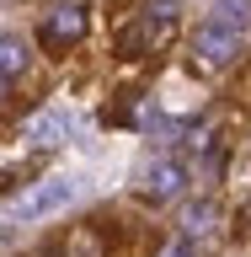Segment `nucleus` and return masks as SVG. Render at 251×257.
<instances>
[{
	"label": "nucleus",
	"instance_id": "nucleus-12",
	"mask_svg": "<svg viewBox=\"0 0 251 257\" xmlns=\"http://www.w3.org/2000/svg\"><path fill=\"white\" fill-rule=\"evenodd\" d=\"M0 96H6V80H0Z\"/></svg>",
	"mask_w": 251,
	"mask_h": 257
},
{
	"label": "nucleus",
	"instance_id": "nucleus-1",
	"mask_svg": "<svg viewBox=\"0 0 251 257\" xmlns=\"http://www.w3.org/2000/svg\"><path fill=\"white\" fill-rule=\"evenodd\" d=\"M171 27H176V0H150V11L134 16V22L118 32V54L139 59V54H150V48H166Z\"/></svg>",
	"mask_w": 251,
	"mask_h": 257
},
{
	"label": "nucleus",
	"instance_id": "nucleus-2",
	"mask_svg": "<svg viewBox=\"0 0 251 257\" xmlns=\"http://www.w3.org/2000/svg\"><path fill=\"white\" fill-rule=\"evenodd\" d=\"M70 204H75V177H43L11 204V214L16 220H48V214H59Z\"/></svg>",
	"mask_w": 251,
	"mask_h": 257
},
{
	"label": "nucleus",
	"instance_id": "nucleus-9",
	"mask_svg": "<svg viewBox=\"0 0 251 257\" xmlns=\"http://www.w3.org/2000/svg\"><path fill=\"white\" fill-rule=\"evenodd\" d=\"M214 22L230 27V32H240L251 22V0H214Z\"/></svg>",
	"mask_w": 251,
	"mask_h": 257
},
{
	"label": "nucleus",
	"instance_id": "nucleus-10",
	"mask_svg": "<svg viewBox=\"0 0 251 257\" xmlns=\"http://www.w3.org/2000/svg\"><path fill=\"white\" fill-rule=\"evenodd\" d=\"M155 257H192V241H187V236H171V241H160Z\"/></svg>",
	"mask_w": 251,
	"mask_h": 257
},
{
	"label": "nucleus",
	"instance_id": "nucleus-4",
	"mask_svg": "<svg viewBox=\"0 0 251 257\" xmlns=\"http://www.w3.org/2000/svg\"><path fill=\"white\" fill-rule=\"evenodd\" d=\"M192 54H198V64H203V70H224V64L240 54V32L219 27V22H208V27H198V38H192Z\"/></svg>",
	"mask_w": 251,
	"mask_h": 257
},
{
	"label": "nucleus",
	"instance_id": "nucleus-11",
	"mask_svg": "<svg viewBox=\"0 0 251 257\" xmlns=\"http://www.w3.org/2000/svg\"><path fill=\"white\" fill-rule=\"evenodd\" d=\"M246 230H251V204H246Z\"/></svg>",
	"mask_w": 251,
	"mask_h": 257
},
{
	"label": "nucleus",
	"instance_id": "nucleus-8",
	"mask_svg": "<svg viewBox=\"0 0 251 257\" xmlns=\"http://www.w3.org/2000/svg\"><path fill=\"white\" fill-rule=\"evenodd\" d=\"M27 64H32V54L22 38H0V80H16Z\"/></svg>",
	"mask_w": 251,
	"mask_h": 257
},
{
	"label": "nucleus",
	"instance_id": "nucleus-6",
	"mask_svg": "<svg viewBox=\"0 0 251 257\" xmlns=\"http://www.w3.org/2000/svg\"><path fill=\"white\" fill-rule=\"evenodd\" d=\"M64 134H70V118H64L59 107L27 118V145H32V150H54V145H64Z\"/></svg>",
	"mask_w": 251,
	"mask_h": 257
},
{
	"label": "nucleus",
	"instance_id": "nucleus-3",
	"mask_svg": "<svg viewBox=\"0 0 251 257\" xmlns=\"http://www.w3.org/2000/svg\"><path fill=\"white\" fill-rule=\"evenodd\" d=\"M182 188H187V166L176 156H155L139 166V193L144 198H155V204H171V198H182Z\"/></svg>",
	"mask_w": 251,
	"mask_h": 257
},
{
	"label": "nucleus",
	"instance_id": "nucleus-7",
	"mask_svg": "<svg viewBox=\"0 0 251 257\" xmlns=\"http://www.w3.org/2000/svg\"><path fill=\"white\" fill-rule=\"evenodd\" d=\"M214 220H219V214H214V204H203V198H198V204L182 209V236H187V241L214 236Z\"/></svg>",
	"mask_w": 251,
	"mask_h": 257
},
{
	"label": "nucleus",
	"instance_id": "nucleus-5",
	"mask_svg": "<svg viewBox=\"0 0 251 257\" xmlns=\"http://www.w3.org/2000/svg\"><path fill=\"white\" fill-rule=\"evenodd\" d=\"M86 6H54V11L43 16V27H38V38H43L48 48H64V43H80L86 38Z\"/></svg>",
	"mask_w": 251,
	"mask_h": 257
}]
</instances>
